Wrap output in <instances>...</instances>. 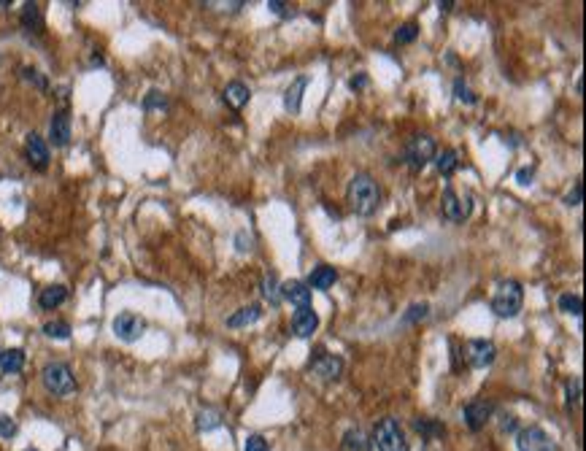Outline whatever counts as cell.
<instances>
[{"mask_svg":"<svg viewBox=\"0 0 586 451\" xmlns=\"http://www.w3.org/2000/svg\"><path fill=\"white\" fill-rule=\"evenodd\" d=\"M244 451H271L268 441L262 435H248L246 443H244Z\"/></svg>","mask_w":586,"mask_h":451,"instance_id":"obj_36","label":"cell"},{"mask_svg":"<svg viewBox=\"0 0 586 451\" xmlns=\"http://www.w3.org/2000/svg\"><path fill=\"white\" fill-rule=\"evenodd\" d=\"M306 87H309V79H306V76H297V79L292 81V87H289L286 95H284L286 111H292V114L300 111V100H303V90H306Z\"/></svg>","mask_w":586,"mask_h":451,"instance_id":"obj_19","label":"cell"},{"mask_svg":"<svg viewBox=\"0 0 586 451\" xmlns=\"http://www.w3.org/2000/svg\"><path fill=\"white\" fill-rule=\"evenodd\" d=\"M497 357V346L492 341H484V338H476V341H467L465 346V359L470 368H489Z\"/></svg>","mask_w":586,"mask_h":451,"instance_id":"obj_7","label":"cell"},{"mask_svg":"<svg viewBox=\"0 0 586 451\" xmlns=\"http://www.w3.org/2000/svg\"><path fill=\"white\" fill-rule=\"evenodd\" d=\"M581 197H584V184L581 181H576V187L567 192V197H565V206H581Z\"/></svg>","mask_w":586,"mask_h":451,"instance_id":"obj_37","label":"cell"},{"mask_svg":"<svg viewBox=\"0 0 586 451\" xmlns=\"http://www.w3.org/2000/svg\"><path fill=\"white\" fill-rule=\"evenodd\" d=\"M443 217L449 219V222H465L467 217H470V197H460V194L454 192V187L451 184H446V190H443Z\"/></svg>","mask_w":586,"mask_h":451,"instance_id":"obj_8","label":"cell"},{"mask_svg":"<svg viewBox=\"0 0 586 451\" xmlns=\"http://www.w3.org/2000/svg\"><path fill=\"white\" fill-rule=\"evenodd\" d=\"M435 168L443 173V176H451L457 168H460V160H457V152L454 149H446V152H440V154H435Z\"/></svg>","mask_w":586,"mask_h":451,"instance_id":"obj_25","label":"cell"},{"mask_svg":"<svg viewBox=\"0 0 586 451\" xmlns=\"http://www.w3.org/2000/svg\"><path fill=\"white\" fill-rule=\"evenodd\" d=\"M438 8H440V11H446V14H449V11H451V8H454V3H451V0H446V3H443V0H440V3H438Z\"/></svg>","mask_w":586,"mask_h":451,"instance_id":"obj_43","label":"cell"},{"mask_svg":"<svg viewBox=\"0 0 586 451\" xmlns=\"http://www.w3.org/2000/svg\"><path fill=\"white\" fill-rule=\"evenodd\" d=\"M41 381H43V387L49 389L52 394H57V397H68V394L76 392L73 370H70L65 362H49V365L41 370Z\"/></svg>","mask_w":586,"mask_h":451,"instance_id":"obj_4","label":"cell"},{"mask_svg":"<svg viewBox=\"0 0 586 451\" xmlns=\"http://www.w3.org/2000/svg\"><path fill=\"white\" fill-rule=\"evenodd\" d=\"M516 179H519V184H522V187L532 184V168H522V170L516 173Z\"/></svg>","mask_w":586,"mask_h":451,"instance_id":"obj_41","label":"cell"},{"mask_svg":"<svg viewBox=\"0 0 586 451\" xmlns=\"http://www.w3.org/2000/svg\"><path fill=\"white\" fill-rule=\"evenodd\" d=\"M500 430H502V432H516V417H514V414L500 417Z\"/></svg>","mask_w":586,"mask_h":451,"instance_id":"obj_40","label":"cell"},{"mask_svg":"<svg viewBox=\"0 0 586 451\" xmlns=\"http://www.w3.org/2000/svg\"><path fill=\"white\" fill-rule=\"evenodd\" d=\"M416 35H419L416 22H405V25H400V30L395 32V41L398 43H411V41H416Z\"/></svg>","mask_w":586,"mask_h":451,"instance_id":"obj_31","label":"cell"},{"mask_svg":"<svg viewBox=\"0 0 586 451\" xmlns=\"http://www.w3.org/2000/svg\"><path fill=\"white\" fill-rule=\"evenodd\" d=\"M340 451H368V441L357 427H351V430H346V435L340 441Z\"/></svg>","mask_w":586,"mask_h":451,"instance_id":"obj_24","label":"cell"},{"mask_svg":"<svg viewBox=\"0 0 586 451\" xmlns=\"http://www.w3.org/2000/svg\"><path fill=\"white\" fill-rule=\"evenodd\" d=\"M68 300V287H62V284H52V287H46V290H41L38 294V305L43 308V311H52V308H57Z\"/></svg>","mask_w":586,"mask_h":451,"instance_id":"obj_18","label":"cell"},{"mask_svg":"<svg viewBox=\"0 0 586 451\" xmlns=\"http://www.w3.org/2000/svg\"><path fill=\"white\" fill-rule=\"evenodd\" d=\"M268 8L278 14V17H289L292 11H289V3H281V0H268Z\"/></svg>","mask_w":586,"mask_h":451,"instance_id":"obj_38","label":"cell"},{"mask_svg":"<svg viewBox=\"0 0 586 451\" xmlns=\"http://www.w3.org/2000/svg\"><path fill=\"white\" fill-rule=\"evenodd\" d=\"M25 368V352L22 349H3L0 352V370L3 373H19Z\"/></svg>","mask_w":586,"mask_h":451,"instance_id":"obj_21","label":"cell"},{"mask_svg":"<svg viewBox=\"0 0 586 451\" xmlns=\"http://www.w3.org/2000/svg\"><path fill=\"white\" fill-rule=\"evenodd\" d=\"M222 97H224V103H227L233 111H241V108L248 103L251 92H248V87L244 81H230V84L224 87V95Z\"/></svg>","mask_w":586,"mask_h":451,"instance_id":"obj_16","label":"cell"},{"mask_svg":"<svg viewBox=\"0 0 586 451\" xmlns=\"http://www.w3.org/2000/svg\"><path fill=\"white\" fill-rule=\"evenodd\" d=\"M365 84H368V76H354L351 79V90H362Z\"/></svg>","mask_w":586,"mask_h":451,"instance_id":"obj_42","label":"cell"},{"mask_svg":"<svg viewBox=\"0 0 586 451\" xmlns=\"http://www.w3.org/2000/svg\"><path fill=\"white\" fill-rule=\"evenodd\" d=\"M578 400H581V379H570L567 381V405L573 408V405H578Z\"/></svg>","mask_w":586,"mask_h":451,"instance_id":"obj_34","label":"cell"},{"mask_svg":"<svg viewBox=\"0 0 586 451\" xmlns=\"http://www.w3.org/2000/svg\"><path fill=\"white\" fill-rule=\"evenodd\" d=\"M413 430H416L424 441H435V438H443V435H446V427H443L438 419H427V417L413 419Z\"/></svg>","mask_w":586,"mask_h":451,"instance_id":"obj_20","label":"cell"},{"mask_svg":"<svg viewBox=\"0 0 586 451\" xmlns=\"http://www.w3.org/2000/svg\"><path fill=\"white\" fill-rule=\"evenodd\" d=\"M25 451H35V449H25Z\"/></svg>","mask_w":586,"mask_h":451,"instance_id":"obj_44","label":"cell"},{"mask_svg":"<svg viewBox=\"0 0 586 451\" xmlns=\"http://www.w3.org/2000/svg\"><path fill=\"white\" fill-rule=\"evenodd\" d=\"M22 76H25V79H28V81H35V84H38V87H41V90H46V79H41V76H38V70H35V68H25V70H22Z\"/></svg>","mask_w":586,"mask_h":451,"instance_id":"obj_39","label":"cell"},{"mask_svg":"<svg viewBox=\"0 0 586 451\" xmlns=\"http://www.w3.org/2000/svg\"><path fill=\"white\" fill-rule=\"evenodd\" d=\"M49 141L55 146H68L70 143V114L62 108L52 117V125H49Z\"/></svg>","mask_w":586,"mask_h":451,"instance_id":"obj_14","label":"cell"},{"mask_svg":"<svg viewBox=\"0 0 586 451\" xmlns=\"http://www.w3.org/2000/svg\"><path fill=\"white\" fill-rule=\"evenodd\" d=\"M260 317H262V308H260V305H244V308H238V311L227 319V327H246V324L257 322Z\"/></svg>","mask_w":586,"mask_h":451,"instance_id":"obj_22","label":"cell"},{"mask_svg":"<svg viewBox=\"0 0 586 451\" xmlns=\"http://www.w3.org/2000/svg\"><path fill=\"white\" fill-rule=\"evenodd\" d=\"M559 311L573 314V317H581V311H584V300H581V294H573V292L562 294V297H559Z\"/></svg>","mask_w":586,"mask_h":451,"instance_id":"obj_26","label":"cell"},{"mask_svg":"<svg viewBox=\"0 0 586 451\" xmlns=\"http://www.w3.org/2000/svg\"><path fill=\"white\" fill-rule=\"evenodd\" d=\"M146 332V322L144 317L133 314V311H124L114 319V335L122 341V343H135L141 335Z\"/></svg>","mask_w":586,"mask_h":451,"instance_id":"obj_6","label":"cell"},{"mask_svg":"<svg viewBox=\"0 0 586 451\" xmlns=\"http://www.w3.org/2000/svg\"><path fill=\"white\" fill-rule=\"evenodd\" d=\"M17 435V421L8 414H0V438H14Z\"/></svg>","mask_w":586,"mask_h":451,"instance_id":"obj_35","label":"cell"},{"mask_svg":"<svg viewBox=\"0 0 586 451\" xmlns=\"http://www.w3.org/2000/svg\"><path fill=\"white\" fill-rule=\"evenodd\" d=\"M22 28L32 32L43 30V17H41L38 3H25V8H22Z\"/></svg>","mask_w":586,"mask_h":451,"instance_id":"obj_23","label":"cell"},{"mask_svg":"<svg viewBox=\"0 0 586 451\" xmlns=\"http://www.w3.org/2000/svg\"><path fill=\"white\" fill-rule=\"evenodd\" d=\"M262 294L271 300V303H278V297H281V292H278V279L271 273V276H265L262 279Z\"/></svg>","mask_w":586,"mask_h":451,"instance_id":"obj_32","label":"cell"},{"mask_svg":"<svg viewBox=\"0 0 586 451\" xmlns=\"http://www.w3.org/2000/svg\"><path fill=\"white\" fill-rule=\"evenodd\" d=\"M454 92H457V100H462V103H467V106L478 103V97L473 95V90L465 84L462 79H457V81H454Z\"/></svg>","mask_w":586,"mask_h":451,"instance_id":"obj_33","label":"cell"},{"mask_svg":"<svg viewBox=\"0 0 586 451\" xmlns=\"http://www.w3.org/2000/svg\"><path fill=\"white\" fill-rule=\"evenodd\" d=\"M43 335L52 338V341H68L70 338V324L68 322H46L43 324Z\"/></svg>","mask_w":586,"mask_h":451,"instance_id":"obj_27","label":"cell"},{"mask_svg":"<svg viewBox=\"0 0 586 451\" xmlns=\"http://www.w3.org/2000/svg\"><path fill=\"white\" fill-rule=\"evenodd\" d=\"M165 108H168V97L162 95V92H157V90L146 92V97H144V111H165Z\"/></svg>","mask_w":586,"mask_h":451,"instance_id":"obj_29","label":"cell"},{"mask_svg":"<svg viewBox=\"0 0 586 451\" xmlns=\"http://www.w3.org/2000/svg\"><path fill=\"white\" fill-rule=\"evenodd\" d=\"M338 281V270L330 265H316L309 276V290H330Z\"/></svg>","mask_w":586,"mask_h":451,"instance_id":"obj_15","label":"cell"},{"mask_svg":"<svg viewBox=\"0 0 586 451\" xmlns=\"http://www.w3.org/2000/svg\"><path fill=\"white\" fill-rule=\"evenodd\" d=\"M492 414H494L492 403H487V400H470L462 408V421L467 424V430L478 432V430L487 427V421L492 419Z\"/></svg>","mask_w":586,"mask_h":451,"instance_id":"obj_9","label":"cell"},{"mask_svg":"<svg viewBox=\"0 0 586 451\" xmlns=\"http://www.w3.org/2000/svg\"><path fill=\"white\" fill-rule=\"evenodd\" d=\"M216 427H222V414L219 411H200L197 414V430L200 432H211Z\"/></svg>","mask_w":586,"mask_h":451,"instance_id":"obj_28","label":"cell"},{"mask_svg":"<svg viewBox=\"0 0 586 451\" xmlns=\"http://www.w3.org/2000/svg\"><path fill=\"white\" fill-rule=\"evenodd\" d=\"M316 327H319V317H316V311L311 305H303V308L295 311V317H292V332L297 338H311L316 332Z\"/></svg>","mask_w":586,"mask_h":451,"instance_id":"obj_13","label":"cell"},{"mask_svg":"<svg viewBox=\"0 0 586 451\" xmlns=\"http://www.w3.org/2000/svg\"><path fill=\"white\" fill-rule=\"evenodd\" d=\"M516 446H519V451H556L551 435L546 430H540V427L522 430L519 438H516Z\"/></svg>","mask_w":586,"mask_h":451,"instance_id":"obj_10","label":"cell"},{"mask_svg":"<svg viewBox=\"0 0 586 451\" xmlns=\"http://www.w3.org/2000/svg\"><path fill=\"white\" fill-rule=\"evenodd\" d=\"M25 154H28V162L35 170H46L49 168V143L38 132H30L25 138Z\"/></svg>","mask_w":586,"mask_h":451,"instance_id":"obj_12","label":"cell"},{"mask_svg":"<svg viewBox=\"0 0 586 451\" xmlns=\"http://www.w3.org/2000/svg\"><path fill=\"white\" fill-rule=\"evenodd\" d=\"M435 141L430 135H413L405 146V162L413 168V170H422L424 165H430L435 160Z\"/></svg>","mask_w":586,"mask_h":451,"instance_id":"obj_5","label":"cell"},{"mask_svg":"<svg viewBox=\"0 0 586 451\" xmlns=\"http://www.w3.org/2000/svg\"><path fill=\"white\" fill-rule=\"evenodd\" d=\"M373 443L378 451H411L408 441H405V432H402L400 421L387 417L375 424L373 430Z\"/></svg>","mask_w":586,"mask_h":451,"instance_id":"obj_3","label":"cell"},{"mask_svg":"<svg viewBox=\"0 0 586 451\" xmlns=\"http://www.w3.org/2000/svg\"><path fill=\"white\" fill-rule=\"evenodd\" d=\"M281 297L289 300V303L297 305V308L311 305V290H309V284H303V281H289V284H284V287H281Z\"/></svg>","mask_w":586,"mask_h":451,"instance_id":"obj_17","label":"cell"},{"mask_svg":"<svg viewBox=\"0 0 586 451\" xmlns=\"http://www.w3.org/2000/svg\"><path fill=\"white\" fill-rule=\"evenodd\" d=\"M311 370L316 376H322L324 381H335L343 373V359L335 354H327V352H316V357L311 359Z\"/></svg>","mask_w":586,"mask_h":451,"instance_id":"obj_11","label":"cell"},{"mask_svg":"<svg viewBox=\"0 0 586 451\" xmlns=\"http://www.w3.org/2000/svg\"><path fill=\"white\" fill-rule=\"evenodd\" d=\"M346 200L351 206V211L357 217H371L378 211V203H381V190L375 184L371 173H357L351 181H349V190H346Z\"/></svg>","mask_w":586,"mask_h":451,"instance_id":"obj_1","label":"cell"},{"mask_svg":"<svg viewBox=\"0 0 586 451\" xmlns=\"http://www.w3.org/2000/svg\"><path fill=\"white\" fill-rule=\"evenodd\" d=\"M427 314H430V305H427V303H416V305L408 308V314L402 317V322L405 324L422 322V319H427Z\"/></svg>","mask_w":586,"mask_h":451,"instance_id":"obj_30","label":"cell"},{"mask_svg":"<svg viewBox=\"0 0 586 451\" xmlns=\"http://www.w3.org/2000/svg\"><path fill=\"white\" fill-rule=\"evenodd\" d=\"M522 305H525V290H522V284L514 281V279L502 281L500 290L494 292V297H492L494 314H497L500 319H514V317H519Z\"/></svg>","mask_w":586,"mask_h":451,"instance_id":"obj_2","label":"cell"}]
</instances>
